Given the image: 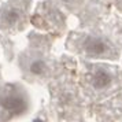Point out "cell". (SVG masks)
Instances as JSON below:
<instances>
[{"instance_id":"2","label":"cell","mask_w":122,"mask_h":122,"mask_svg":"<svg viewBox=\"0 0 122 122\" xmlns=\"http://www.w3.org/2000/svg\"><path fill=\"white\" fill-rule=\"evenodd\" d=\"M107 50H108V45L106 44V41L102 39L91 37L85 43V51L89 55H95V56L103 55L104 52H107Z\"/></svg>"},{"instance_id":"4","label":"cell","mask_w":122,"mask_h":122,"mask_svg":"<svg viewBox=\"0 0 122 122\" xmlns=\"http://www.w3.org/2000/svg\"><path fill=\"white\" fill-rule=\"evenodd\" d=\"M19 17H21V12H19V10H18L17 7H10V8H7L6 11L3 12V19L8 25L15 23L19 19Z\"/></svg>"},{"instance_id":"3","label":"cell","mask_w":122,"mask_h":122,"mask_svg":"<svg viewBox=\"0 0 122 122\" xmlns=\"http://www.w3.org/2000/svg\"><path fill=\"white\" fill-rule=\"evenodd\" d=\"M111 74L104 69H99L96 70L93 74V78H92V84L96 89H103L106 86H108L111 84Z\"/></svg>"},{"instance_id":"1","label":"cell","mask_w":122,"mask_h":122,"mask_svg":"<svg viewBox=\"0 0 122 122\" xmlns=\"http://www.w3.org/2000/svg\"><path fill=\"white\" fill-rule=\"evenodd\" d=\"M0 104L6 111L11 112L14 115H21L28 110V102L23 99L22 96L17 93L4 95L0 99Z\"/></svg>"},{"instance_id":"6","label":"cell","mask_w":122,"mask_h":122,"mask_svg":"<svg viewBox=\"0 0 122 122\" xmlns=\"http://www.w3.org/2000/svg\"><path fill=\"white\" fill-rule=\"evenodd\" d=\"M34 122H43V121H41V119H36Z\"/></svg>"},{"instance_id":"5","label":"cell","mask_w":122,"mask_h":122,"mask_svg":"<svg viewBox=\"0 0 122 122\" xmlns=\"http://www.w3.org/2000/svg\"><path fill=\"white\" fill-rule=\"evenodd\" d=\"M29 70H30V73H33V74H36V76H41V74L45 73L47 66H45V63L43 61L37 59V61H33L32 63H30Z\"/></svg>"}]
</instances>
